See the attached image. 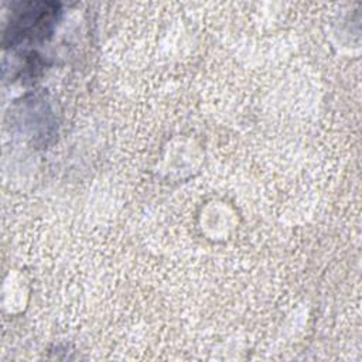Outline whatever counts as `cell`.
<instances>
[{
	"label": "cell",
	"mask_w": 362,
	"mask_h": 362,
	"mask_svg": "<svg viewBox=\"0 0 362 362\" xmlns=\"http://www.w3.org/2000/svg\"><path fill=\"white\" fill-rule=\"evenodd\" d=\"M59 14V6L54 3H21L14 10L6 31V38L11 42L44 38L55 24Z\"/></svg>",
	"instance_id": "obj_1"
}]
</instances>
